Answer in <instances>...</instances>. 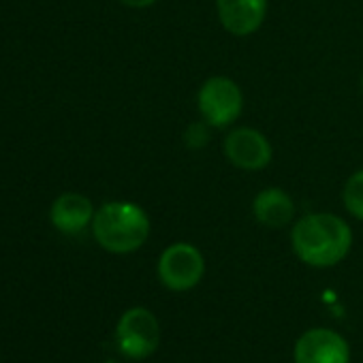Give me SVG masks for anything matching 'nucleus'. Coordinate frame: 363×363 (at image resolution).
<instances>
[{
    "label": "nucleus",
    "mask_w": 363,
    "mask_h": 363,
    "mask_svg": "<svg viewBox=\"0 0 363 363\" xmlns=\"http://www.w3.org/2000/svg\"><path fill=\"white\" fill-rule=\"evenodd\" d=\"M291 244L306 265L333 267L346 259L352 246V231L340 216L316 212L295 223Z\"/></svg>",
    "instance_id": "obj_1"
},
{
    "label": "nucleus",
    "mask_w": 363,
    "mask_h": 363,
    "mask_svg": "<svg viewBox=\"0 0 363 363\" xmlns=\"http://www.w3.org/2000/svg\"><path fill=\"white\" fill-rule=\"evenodd\" d=\"M92 233L105 250L128 255L145 244L150 235V218L137 203L111 201L94 214Z\"/></svg>",
    "instance_id": "obj_2"
},
{
    "label": "nucleus",
    "mask_w": 363,
    "mask_h": 363,
    "mask_svg": "<svg viewBox=\"0 0 363 363\" xmlns=\"http://www.w3.org/2000/svg\"><path fill=\"white\" fill-rule=\"evenodd\" d=\"M206 274V259L199 248L186 242L171 244L158 259V278L169 291H191Z\"/></svg>",
    "instance_id": "obj_3"
},
{
    "label": "nucleus",
    "mask_w": 363,
    "mask_h": 363,
    "mask_svg": "<svg viewBox=\"0 0 363 363\" xmlns=\"http://www.w3.org/2000/svg\"><path fill=\"white\" fill-rule=\"evenodd\" d=\"M201 118L214 126V128H225L231 126L244 109V94L240 86L229 79V77H210L197 96Z\"/></svg>",
    "instance_id": "obj_4"
},
{
    "label": "nucleus",
    "mask_w": 363,
    "mask_h": 363,
    "mask_svg": "<svg viewBox=\"0 0 363 363\" xmlns=\"http://www.w3.org/2000/svg\"><path fill=\"white\" fill-rule=\"evenodd\" d=\"M160 342V327L156 316L145 308L126 310L116 327V344L128 359L150 357Z\"/></svg>",
    "instance_id": "obj_5"
},
{
    "label": "nucleus",
    "mask_w": 363,
    "mask_h": 363,
    "mask_svg": "<svg viewBox=\"0 0 363 363\" xmlns=\"http://www.w3.org/2000/svg\"><path fill=\"white\" fill-rule=\"evenodd\" d=\"M295 363H348V342L333 329L316 327L299 335L295 344Z\"/></svg>",
    "instance_id": "obj_6"
},
{
    "label": "nucleus",
    "mask_w": 363,
    "mask_h": 363,
    "mask_svg": "<svg viewBox=\"0 0 363 363\" xmlns=\"http://www.w3.org/2000/svg\"><path fill=\"white\" fill-rule=\"evenodd\" d=\"M227 158L244 171H259L272 162V143L257 128H235L225 139Z\"/></svg>",
    "instance_id": "obj_7"
},
{
    "label": "nucleus",
    "mask_w": 363,
    "mask_h": 363,
    "mask_svg": "<svg viewBox=\"0 0 363 363\" xmlns=\"http://www.w3.org/2000/svg\"><path fill=\"white\" fill-rule=\"evenodd\" d=\"M220 24L235 37L257 33L267 13V0H216Z\"/></svg>",
    "instance_id": "obj_8"
},
{
    "label": "nucleus",
    "mask_w": 363,
    "mask_h": 363,
    "mask_svg": "<svg viewBox=\"0 0 363 363\" xmlns=\"http://www.w3.org/2000/svg\"><path fill=\"white\" fill-rule=\"evenodd\" d=\"M52 225L62 233H79L94 220L92 201L79 193L60 195L50 210Z\"/></svg>",
    "instance_id": "obj_9"
},
{
    "label": "nucleus",
    "mask_w": 363,
    "mask_h": 363,
    "mask_svg": "<svg viewBox=\"0 0 363 363\" xmlns=\"http://www.w3.org/2000/svg\"><path fill=\"white\" fill-rule=\"evenodd\" d=\"M252 214L261 225L269 229H282L295 216V201L282 189H265L255 197Z\"/></svg>",
    "instance_id": "obj_10"
},
{
    "label": "nucleus",
    "mask_w": 363,
    "mask_h": 363,
    "mask_svg": "<svg viewBox=\"0 0 363 363\" xmlns=\"http://www.w3.org/2000/svg\"><path fill=\"white\" fill-rule=\"evenodd\" d=\"M342 199H344L346 210L354 218L363 220V169L348 177L344 193H342Z\"/></svg>",
    "instance_id": "obj_11"
},
{
    "label": "nucleus",
    "mask_w": 363,
    "mask_h": 363,
    "mask_svg": "<svg viewBox=\"0 0 363 363\" xmlns=\"http://www.w3.org/2000/svg\"><path fill=\"white\" fill-rule=\"evenodd\" d=\"M208 122L203 120V122H195V124H191L189 128H186V133H184V141H186V145L189 147H193V150H197V147H203L208 141H210V135H208Z\"/></svg>",
    "instance_id": "obj_12"
},
{
    "label": "nucleus",
    "mask_w": 363,
    "mask_h": 363,
    "mask_svg": "<svg viewBox=\"0 0 363 363\" xmlns=\"http://www.w3.org/2000/svg\"><path fill=\"white\" fill-rule=\"evenodd\" d=\"M120 3L133 9H145V7H152L156 0H120Z\"/></svg>",
    "instance_id": "obj_13"
},
{
    "label": "nucleus",
    "mask_w": 363,
    "mask_h": 363,
    "mask_svg": "<svg viewBox=\"0 0 363 363\" xmlns=\"http://www.w3.org/2000/svg\"><path fill=\"white\" fill-rule=\"evenodd\" d=\"M105 363H116V361H105Z\"/></svg>",
    "instance_id": "obj_14"
},
{
    "label": "nucleus",
    "mask_w": 363,
    "mask_h": 363,
    "mask_svg": "<svg viewBox=\"0 0 363 363\" xmlns=\"http://www.w3.org/2000/svg\"><path fill=\"white\" fill-rule=\"evenodd\" d=\"M361 86H363V82H361Z\"/></svg>",
    "instance_id": "obj_15"
}]
</instances>
